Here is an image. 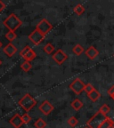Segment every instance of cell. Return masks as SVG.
I'll return each instance as SVG.
<instances>
[{"instance_id": "cell-1", "label": "cell", "mask_w": 114, "mask_h": 128, "mask_svg": "<svg viewBox=\"0 0 114 128\" xmlns=\"http://www.w3.org/2000/svg\"><path fill=\"white\" fill-rule=\"evenodd\" d=\"M3 24H4V26L6 27V28H8L9 31L14 32L15 30H17L22 26V22L14 14H11L10 15L8 16L7 18L3 22Z\"/></svg>"}, {"instance_id": "cell-2", "label": "cell", "mask_w": 114, "mask_h": 128, "mask_svg": "<svg viewBox=\"0 0 114 128\" xmlns=\"http://www.w3.org/2000/svg\"><path fill=\"white\" fill-rule=\"evenodd\" d=\"M18 103L20 107H22V110H24L26 112H29L37 105V100L30 94H26L19 100Z\"/></svg>"}, {"instance_id": "cell-3", "label": "cell", "mask_w": 114, "mask_h": 128, "mask_svg": "<svg viewBox=\"0 0 114 128\" xmlns=\"http://www.w3.org/2000/svg\"><path fill=\"white\" fill-rule=\"evenodd\" d=\"M107 118H108L107 116L102 114L100 111H98L89 119V121H87L86 124L89 128H99Z\"/></svg>"}, {"instance_id": "cell-4", "label": "cell", "mask_w": 114, "mask_h": 128, "mask_svg": "<svg viewBox=\"0 0 114 128\" xmlns=\"http://www.w3.org/2000/svg\"><path fill=\"white\" fill-rule=\"evenodd\" d=\"M36 30H38L39 32H41L43 35L46 36V34H48L53 30V26L52 24L48 22L46 19H42V20L37 24Z\"/></svg>"}, {"instance_id": "cell-5", "label": "cell", "mask_w": 114, "mask_h": 128, "mask_svg": "<svg viewBox=\"0 0 114 128\" xmlns=\"http://www.w3.org/2000/svg\"><path fill=\"white\" fill-rule=\"evenodd\" d=\"M85 86L86 84L83 83V81L80 78H76V79L70 84V89L74 92L75 94L78 95L84 91Z\"/></svg>"}, {"instance_id": "cell-6", "label": "cell", "mask_w": 114, "mask_h": 128, "mask_svg": "<svg viewBox=\"0 0 114 128\" xmlns=\"http://www.w3.org/2000/svg\"><path fill=\"white\" fill-rule=\"evenodd\" d=\"M28 38H29V39H30V41L35 44V46H38V44H40V43L42 42L43 40L45 39L46 36L43 35L42 33L39 32L38 30H33L30 35H29Z\"/></svg>"}, {"instance_id": "cell-7", "label": "cell", "mask_w": 114, "mask_h": 128, "mask_svg": "<svg viewBox=\"0 0 114 128\" xmlns=\"http://www.w3.org/2000/svg\"><path fill=\"white\" fill-rule=\"evenodd\" d=\"M52 58L57 64L62 65L64 62H66V60H68V55H67L62 50L59 49V50H57L54 54H53Z\"/></svg>"}, {"instance_id": "cell-8", "label": "cell", "mask_w": 114, "mask_h": 128, "mask_svg": "<svg viewBox=\"0 0 114 128\" xmlns=\"http://www.w3.org/2000/svg\"><path fill=\"white\" fill-rule=\"evenodd\" d=\"M38 110H40V112L43 115L48 116L54 110V107L48 100H45V102H43L42 103L40 104V106L38 107Z\"/></svg>"}, {"instance_id": "cell-9", "label": "cell", "mask_w": 114, "mask_h": 128, "mask_svg": "<svg viewBox=\"0 0 114 128\" xmlns=\"http://www.w3.org/2000/svg\"><path fill=\"white\" fill-rule=\"evenodd\" d=\"M9 123L11 124V126H13L14 128H20L21 126L23 124V122L22 120V116L19 114H14V116L9 120Z\"/></svg>"}, {"instance_id": "cell-10", "label": "cell", "mask_w": 114, "mask_h": 128, "mask_svg": "<svg viewBox=\"0 0 114 128\" xmlns=\"http://www.w3.org/2000/svg\"><path fill=\"white\" fill-rule=\"evenodd\" d=\"M3 52H4L8 57H12V56H14V54H16V52H17V48H16L12 43H9V44H6V46L4 47Z\"/></svg>"}, {"instance_id": "cell-11", "label": "cell", "mask_w": 114, "mask_h": 128, "mask_svg": "<svg viewBox=\"0 0 114 128\" xmlns=\"http://www.w3.org/2000/svg\"><path fill=\"white\" fill-rule=\"evenodd\" d=\"M98 54H99L98 50L95 47H94V46H89L86 51V55L90 60H94L98 56Z\"/></svg>"}, {"instance_id": "cell-12", "label": "cell", "mask_w": 114, "mask_h": 128, "mask_svg": "<svg viewBox=\"0 0 114 128\" xmlns=\"http://www.w3.org/2000/svg\"><path fill=\"white\" fill-rule=\"evenodd\" d=\"M87 96H88V98L90 99L93 102H96L97 100H99V99H100L101 94L98 92V91L96 90V89H94L93 92H91L90 94H88Z\"/></svg>"}, {"instance_id": "cell-13", "label": "cell", "mask_w": 114, "mask_h": 128, "mask_svg": "<svg viewBox=\"0 0 114 128\" xmlns=\"http://www.w3.org/2000/svg\"><path fill=\"white\" fill-rule=\"evenodd\" d=\"M70 105H71V107L74 108L75 110L78 111V110H80L81 108H82L83 102H81L80 100H78V99H75V100L71 102V104H70Z\"/></svg>"}, {"instance_id": "cell-14", "label": "cell", "mask_w": 114, "mask_h": 128, "mask_svg": "<svg viewBox=\"0 0 114 128\" xmlns=\"http://www.w3.org/2000/svg\"><path fill=\"white\" fill-rule=\"evenodd\" d=\"M37 57V54H36V52H34V51L32 50H30V52H28V54H26V55L24 56L23 57V59L25 60V62H32V60H34L35 58Z\"/></svg>"}, {"instance_id": "cell-15", "label": "cell", "mask_w": 114, "mask_h": 128, "mask_svg": "<svg viewBox=\"0 0 114 128\" xmlns=\"http://www.w3.org/2000/svg\"><path fill=\"white\" fill-rule=\"evenodd\" d=\"M34 126L36 128H46V122L43 118H38L36 122L34 123Z\"/></svg>"}, {"instance_id": "cell-16", "label": "cell", "mask_w": 114, "mask_h": 128, "mask_svg": "<svg viewBox=\"0 0 114 128\" xmlns=\"http://www.w3.org/2000/svg\"><path fill=\"white\" fill-rule=\"evenodd\" d=\"M84 48L81 44H76V46L73 47V52H74L76 55H81V54L84 52Z\"/></svg>"}, {"instance_id": "cell-17", "label": "cell", "mask_w": 114, "mask_h": 128, "mask_svg": "<svg viewBox=\"0 0 114 128\" xmlns=\"http://www.w3.org/2000/svg\"><path fill=\"white\" fill-rule=\"evenodd\" d=\"M31 68H32V65L30 64V62H24L21 64V68H22L24 72L30 71V70H31Z\"/></svg>"}, {"instance_id": "cell-18", "label": "cell", "mask_w": 114, "mask_h": 128, "mask_svg": "<svg viewBox=\"0 0 114 128\" xmlns=\"http://www.w3.org/2000/svg\"><path fill=\"white\" fill-rule=\"evenodd\" d=\"M113 122H114V121L111 119V118H107L106 119H105L103 121V123H102V124H101L100 127H99V128H109L110 126H111L112 123H113Z\"/></svg>"}, {"instance_id": "cell-19", "label": "cell", "mask_w": 114, "mask_h": 128, "mask_svg": "<svg viewBox=\"0 0 114 128\" xmlns=\"http://www.w3.org/2000/svg\"><path fill=\"white\" fill-rule=\"evenodd\" d=\"M85 12V8L82 4H77L74 7V12L78 15H82Z\"/></svg>"}, {"instance_id": "cell-20", "label": "cell", "mask_w": 114, "mask_h": 128, "mask_svg": "<svg viewBox=\"0 0 114 128\" xmlns=\"http://www.w3.org/2000/svg\"><path fill=\"white\" fill-rule=\"evenodd\" d=\"M44 52L47 54H51L54 52V47L52 44H46L44 46Z\"/></svg>"}, {"instance_id": "cell-21", "label": "cell", "mask_w": 114, "mask_h": 128, "mask_svg": "<svg viewBox=\"0 0 114 128\" xmlns=\"http://www.w3.org/2000/svg\"><path fill=\"white\" fill-rule=\"evenodd\" d=\"M99 111H100L102 114L107 116V114L110 111V107L109 106V105H107V104H103V105L100 108V110H99Z\"/></svg>"}, {"instance_id": "cell-22", "label": "cell", "mask_w": 114, "mask_h": 128, "mask_svg": "<svg viewBox=\"0 0 114 128\" xmlns=\"http://www.w3.org/2000/svg\"><path fill=\"white\" fill-rule=\"evenodd\" d=\"M16 36H16L15 32H13V31H8L6 34V38L8 41H10V42H13L16 38Z\"/></svg>"}, {"instance_id": "cell-23", "label": "cell", "mask_w": 114, "mask_h": 128, "mask_svg": "<svg viewBox=\"0 0 114 128\" xmlns=\"http://www.w3.org/2000/svg\"><path fill=\"white\" fill-rule=\"evenodd\" d=\"M78 120L77 119L75 116H71V118H69V120H68L69 126H71V127H75V126L78 124Z\"/></svg>"}, {"instance_id": "cell-24", "label": "cell", "mask_w": 114, "mask_h": 128, "mask_svg": "<svg viewBox=\"0 0 114 128\" xmlns=\"http://www.w3.org/2000/svg\"><path fill=\"white\" fill-rule=\"evenodd\" d=\"M94 90V87L93 86L92 84H90V83H88V84H86V86H85V89L84 91L86 92V94H90L91 92H93V91Z\"/></svg>"}, {"instance_id": "cell-25", "label": "cell", "mask_w": 114, "mask_h": 128, "mask_svg": "<svg viewBox=\"0 0 114 128\" xmlns=\"http://www.w3.org/2000/svg\"><path fill=\"white\" fill-rule=\"evenodd\" d=\"M22 122H23V124H27L31 121V118H30L29 114H23L22 116Z\"/></svg>"}, {"instance_id": "cell-26", "label": "cell", "mask_w": 114, "mask_h": 128, "mask_svg": "<svg viewBox=\"0 0 114 128\" xmlns=\"http://www.w3.org/2000/svg\"><path fill=\"white\" fill-rule=\"evenodd\" d=\"M30 50H31V48H30L29 46H25V47H24L23 49H22V50L20 52V56H21V57H22V58H23L24 56L26 55V54H28V52H30Z\"/></svg>"}, {"instance_id": "cell-27", "label": "cell", "mask_w": 114, "mask_h": 128, "mask_svg": "<svg viewBox=\"0 0 114 128\" xmlns=\"http://www.w3.org/2000/svg\"><path fill=\"white\" fill-rule=\"evenodd\" d=\"M108 94H109V95H110V97H112V96L114 95V86H112L109 89V90H108Z\"/></svg>"}, {"instance_id": "cell-28", "label": "cell", "mask_w": 114, "mask_h": 128, "mask_svg": "<svg viewBox=\"0 0 114 128\" xmlns=\"http://www.w3.org/2000/svg\"><path fill=\"white\" fill-rule=\"evenodd\" d=\"M6 8V4H4V3L0 0V12H2V11H4V9Z\"/></svg>"}, {"instance_id": "cell-29", "label": "cell", "mask_w": 114, "mask_h": 128, "mask_svg": "<svg viewBox=\"0 0 114 128\" xmlns=\"http://www.w3.org/2000/svg\"><path fill=\"white\" fill-rule=\"evenodd\" d=\"M109 128H114V122L112 123V124H111V126H110V127H109Z\"/></svg>"}, {"instance_id": "cell-30", "label": "cell", "mask_w": 114, "mask_h": 128, "mask_svg": "<svg viewBox=\"0 0 114 128\" xmlns=\"http://www.w3.org/2000/svg\"><path fill=\"white\" fill-rule=\"evenodd\" d=\"M2 47V42H1V41H0V48Z\"/></svg>"}, {"instance_id": "cell-31", "label": "cell", "mask_w": 114, "mask_h": 128, "mask_svg": "<svg viewBox=\"0 0 114 128\" xmlns=\"http://www.w3.org/2000/svg\"><path fill=\"white\" fill-rule=\"evenodd\" d=\"M1 64H2V62H1V60H0V66H1Z\"/></svg>"}, {"instance_id": "cell-32", "label": "cell", "mask_w": 114, "mask_h": 128, "mask_svg": "<svg viewBox=\"0 0 114 128\" xmlns=\"http://www.w3.org/2000/svg\"><path fill=\"white\" fill-rule=\"evenodd\" d=\"M111 98H112V99H113V100H114V95H113V96H112V97H111Z\"/></svg>"}, {"instance_id": "cell-33", "label": "cell", "mask_w": 114, "mask_h": 128, "mask_svg": "<svg viewBox=\"0 0 114 128\" xmlns=\"http://www.w3.org/2000/svg\"><path fill=\"white\" fill-rule=\"evenodd\" d=\"M85 128H89V127H88V126H86V127H85Z\"/></svg>"}]
</instances>
